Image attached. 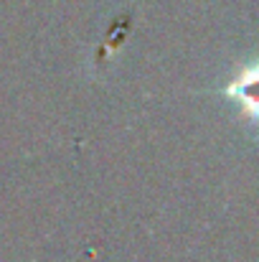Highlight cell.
<instances>
[{"instance_id":"1","label":"cell","mask_w":259,"mask_h":262,"mask_svg":"<svg viewBox=\"0 0 259 262\" xmlns=\"http://www.w3.org/2000/svg\"><path fill=\"white\" fill-rule=\"evenodd\" d=\"M224 94L239 104L247 120L259 122V61L242 67L224 87Z\"/></svg>"}]
</instances>
